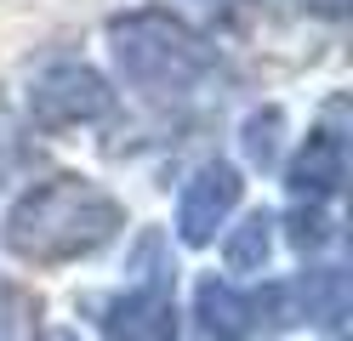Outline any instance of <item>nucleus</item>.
<instances>
[{
	"label": "nucleus",
	"mask_w": 353,
	"mask_h": 341,
	"mask_svg": "<svg viewBox=\"0 0 353 341\" xmlns=\"http://www.w3.org/2000/svg\"><path fill=\"white\" fill-rule=\"evenodd\" d=\"M125 227V211L120 199L97 188L92 176H46L12 205L6 216V245L12 256L23 262H40V267H57V262H80L103 250Z\"/></svg>",
	"instance_id": "f257e3e1"
},
{
	"label": "nucleus",
	"mask_w": 353,
	"mask_h": 341,
	"mask_svg": "<svg viewBox=\"0 0 353 341\" xmlns=\"http://www.w3.org/2000/svg\"><path fill=\"white\" fill-rule=\"evenodd\" d=\"M108 52H114L125 85H137L143 97H183L194 91L216 52L171 12H125L108 23Z\"/></svg>",
	"instance_id": "f03ea898"
},
{
	"label": "nucleus",
	"mask_w": 353,
	"mask_h": 341,
	"mask_svg": "<svg viewBox=\"0 0 353 341\" xmlns=\"http://www.w3.org/2000/svg\"><path fill=\"white\" fill-rule=\"evenodd\" d=\"M108 108H114V91H108V80L97 68H85V63H52L46 74L29 85V120L40 131L97 125Z\"/></svg>",
	"instance_id": "7ed1b4c3"
},
{
	"label": "nucleus",
	"mask_w": 353,
	"mask_h": 341,
	"mask_svg": "<svg viewBox=\"0 0 353 341\" xmlns=\"http://www.w3.org/2000/svg\"><path fill=\"white\" fill-rule=\"evenodd\" d=\"M239 188H245L239 171L223 165V159H211V165L194 171L188 188H183V205H176V234H183V245H211L216 227L234 216Z\"/></svg>",
	"instance_id": "20e7f679"
},
{
	"label": "nucleus",
	"mask_w": 353,
	"mask_h": 341,
	"mask_svg": "<svg viewBox=\"0 0 353 341\" xmlns=\"http://www.w3.org/2000/svg\"><path fill=\"white\" fill-rule=\"evenodd\" d=\"M97 330L108 341H176V302L160 285H137L97 302Z\"/></svg>",
	"instance_id": "39448f33"
},
{
	"label": "nucleus",
	"mask_w": 353,
	"mask_h": 341,
	"mask_svg": "<svg viewBox=\"0 0 353 341\" xmlns=\"http://www.w3.org/2000/svg\"><path fill=\"white\" fill-rule=\"evenodd\" d=\"M342 176H347V148H342L336 131H314L307 148L291 159V171H285L296 199H330L342 188Z\"/></svg>",
	"instance_id": "423d86ee"
},
{
	"label": "nucleus",
	"mask_w": 353,
	"mask_h": 341,
	"mask_svg": "<svg viewBox=\"0 0 353 341\" xmlns=\"http://www.w3.org/2000/svg\"><path fill=\"white\" fill-rule=\"evenodd\" d=\"M245 335H251L245 296L223 279H200V290H194V341H245Z\"/></svg>",
	"instance_id": "0eeeda50"
},
{
	"label": "nucleus",
	"mask_w": 353,
	"mask_h": 341,
	"mask_svg": "<svg viewBox=\"0 0 353 341\" xmlns=\"http://www.w3.org/2000/svg\"><path fill=\"white\" fill-rule=\"evenodd\" d=\"M353 307V296H347V273L342 267H314V273H302V285H296V313L307 318V324H319L336 335L342 330V318Z\"/></svg>",
	"instance_id": "6e6552de"
},
{
	"label": "nucleus",
	"mask_w": 353,
	"mask_h": 341,
	"mask_svg": "<svg viewBox=\"0 0 353 341\" xmlns=\"http://www.w3.org/2000/svg\"><path fill=\"white\" fill-rule=\"evenodd\" d=\"M268 250H274V216H268V211H251V216L228 234L223 256H228V267H234V273H262Z\"/></svg>",
	"instance_id": "1a4fd4ad"
},
{
	"label": "nucleus",
	"mask_w": 353,
	"mask_h": 341,
	"mask_svg": "<svg viewBox=\"0 0 353 341\" xmlns=\"http://www.w3.org/2000/svg\"><path fill=\"white\" fill-rule=\"evenodd\" d=\"M279 136H285V114L279 108H256L245 125H239V143H245V159L256 171H274L279 165Z\"/></svg>",
	"instance_id": "9d476101"
},
{
	"label": "nucleus",
	"mask_w": 353,
	"mask_h": 341,
	"mask_svg": "<svg viewBox=\"0 0 353 341\" xmlns=\"http://www.w3.org/2000/svg\"><path fill=\"white\" fill-rule=\"evenodd\" d=\"M245 307H251V330H285V324L302 318L291 285H262L256 296H245Z\"/></svg>",
	"instance_id": "9b49d317"
},
{
	"label": "nucleus",
	"mask_w": 353,
	"mask_h": 341,
	"mask_svg": "<svg viewBox=\"0 0 353 341\" xmlns=\"http://www.w3.org/2000/svg\"><path fill=\"white\" fill-rule=\"evenodd\" d=\"M285 222H291V245L296 250H325L330 245V211H325V199H302Z\"/></svg>",
	"instance_id": "f8f14e48"
},
{
	"label": "nucleus",
	"mask_w": 353,
	"mask_h": 341,
	"mask_svg": "<svg viewBox=\"0 0 353 341\" xmlns=\"http://www.w3.org/2000/svg\"><path fill=\"white\" fill-rule=\"evenodd\" d=\"M245 6L251 0H171V12L200 23V29H234V23L245 17Z\"/></svg>",
	"instance_id": "ddd939ff"
},
{
	"label": "nucleus",
	"mask_w": 353,
	"mask_h": 341,
	"mask_svg": "<svg viewBox=\"0 0 353 341\" xmlns=\"http://www.w3.org/2000/svg\"><path fill=\"white\" fill-rule=\"evenodd\" d=\"M0 341H34V302L6 290L0 296Z\"/></svg>",
	"instance_id": "4468645a"
},
{
	"label": "nucleus",
	"mask_w": 353,
	"mask_h": 341,
	"mask_svg": "<svg viewBox=\"0 0 353 341\" xmlns=\"http://www.w3.org/2000/svg\"><path fill=\"white\" fill-rule=\"evenodd\" d=\"M17 165H29V143L17 136V125L6 120V114H0V182H6Z\"/></svg>",
	"instance_id": "2eb2a0df"
},
{
	"label": "nucleus",
	"mask_w": 353,
	"mask_h": 341,
	"mask_svg": "<svg viewBox=\"0 0 353 341\" xmlns=\"http://www.w3.org/2000/svg\"><path fill=\"white\" fill-rule=\"evenodd\" d=\"M296 6L319 12V17H342V12H347V0H296Z\"/></svg>",
	"instance_id": "dca6fc26"
},
{
	"label": "nucleus",
	"mask_w": 353,
	"mask_h": 341,
	"mask_svg": "<svg viewBox=\"0 0 353 341\" xmlns=\"http://www.w3.org/2000/svg\"><path fill=\"white\" fill-rule=\"evenodd\" d=\"M57 341H74V335H57Z\"/></svg>",
	"instance_id": "f3484780"
},
{
	"label": "nucleus",
	"mask_w": 353,
	"mask_h": 341,
	"mask_svg": "<svg viewBox=\"0 0 353 341\" xmlns=\"http://www.w3.org/2000/svg\"><path fill=\"white\" fill-rule=\"evenodd\" d=\"M336 341H342V335H336Z\"/></svg>",
	"instance_id": "a211bd4d"
}]
</instances>
